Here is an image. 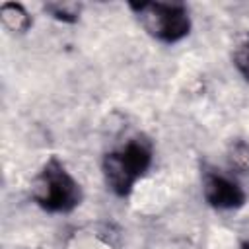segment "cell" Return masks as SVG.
<instances>
[{
  "instance_id": "obj_9",
  "label": "cell",
  "mask_w": 249,
  "mask_h": 249,
  "mask_svg": "<svg viewBox=\"0 0 249 249\" xmlns=\"http://www.w3.org/2000/svg\"><path fill=\"white\" fill-rule=\"evenodd\" d=\"M241 249H249V239H245V241L241 243Z\"/></svg>"
},
{
  "instance_id": "obj_6",
  "label": "cell",
  "mask_w": 249,
  "mask_h": 249,
  "mask_svg": "<svg viewBox=\"0 0 249 249\" xmlns=\"http://www.w3.org/2000/svg\"><path fill=\"white\" fill-rule=\"evenodd\" d=\"M45 10L58 21H66V23H74L80 18V10L82 6L76 2H49L45 4Z\"/></svg>"
},
{
  "instance_id": "obj_7",
  "label": "cell",
  "mask_w": 249,
  "mask_h": 249,
  "mask_svg": "<svg viewBox=\"0 0 249 249\" xmlns=\"http://www.w3.org/2000/svg\"><path fill=\"white\" fill-rule=\"evenodd\" d=\"M228 158H230V163H231L237 171L249 173V144H247V142L235 140V142L230 146Z\"/></svg>"
},
{
  "instance_id": "obj_1",
  "label": "cell",
  "mask_w": 249,
  "mask_h": 249,
  "mask_svg": "<svg viewBox=\"0 0 249 249\" xmlns=\"http://www.w3.org/2000/svg\"><path fill=\"white\" fill-rule=\"evenodd\" d=\"M150 165H152V144L146 138L136 136L130 138L119 150L105 154L101 169L107 189L113 195L124 198L132 193L136 181L148 171Z\"/></svg>"
},
{
  "instance_id": "obj_8",
  "label": "cell",
  "mask_w": 249,
  "mask_h": 249,
  "mask_svg": "<svg viewBox=\"0 0 249 249\" xmlns=\"http://www.w3.org/2000/svg\"><path fill=\"white\" fill-rule=\"evenodd\" d=\"M233 64L239 70V74L249 82V35L235 47V51H233Z\"/></svg>"
},
{
  "instance_id": "obj_5",
  "label": "cell",
  "mask_w": 249,
  "mask_h": 249,
  "mask_svg": "<svg viewBox=\"0 0 249 249\" xmlns=\"http://www.w3.org/2000/svg\"><path fill=\"white\" fill-rule=\"evenodd\" d=\"M0 19L8 29L16 33H25L31 27V16L18 2H4L0 6Z\"/></svg>"
},
{
  "instance_id": "obj_4",
  "label": "cell",
  "mask_w": 249,
  "mask_h": 249,
  "mask_svg": "<svg viewBox=\"0 0 249 249\" xmlns=\"http://www.w3.org/2000/svg\"><path fill=\"white\" fill-rule=\"evenodd\" d=\"M202 195L212 208L235 210L245 204V191L237 181L230 179L218 171H204L202 175Z\"/></svg>"
},
{
  "instance_id": "obj_3",
  "label": "cell",
  "mask_w": 249,
  "mask_h": 249,
  "mask_svg": "<svg viewBox=\"0 0 249 249\" xmlns=\"http://www.w3.org/2000/svg\"><path fill=\"white\" fill-rule=\"evenodd\" d=\"M128 8L138 18L148 35L161 43H177L191 31V16L179 2H130Z\"/></svg>"
},
{
  "instance_id": "obj_2",
  "label": "cell",
  "mask_w": 249,
  "mask_h": 249,
  "mask_svg": "<svg viewBox=\"0 0 249 249\" xmlns=\"http://www.w3.org/2000/svg\"><path fill=\"white\" fill-rule=\"evenodd\" d=\"M33 200L47 212H72L82 202V187L64 167V163L53 156L49 158L31 185Z\"/></svg>"
}]
</instances>
